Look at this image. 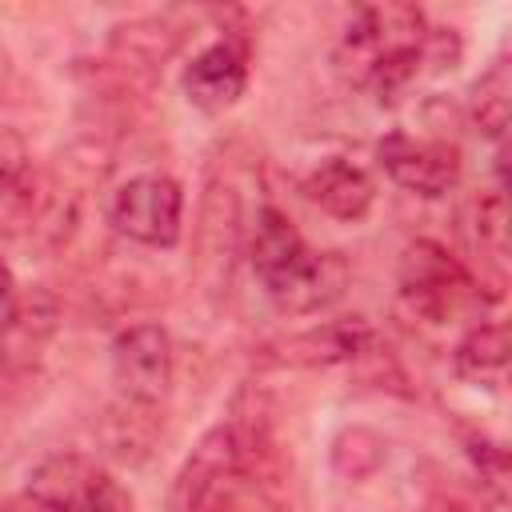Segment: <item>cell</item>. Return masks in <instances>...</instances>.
<instances>
[{
    "label": "cell",
    "instance_id": "3957f363",
    "mask_svg": "<svg viewBox=\"0 0 512 512\" xmlns=\"http://www.w3.org/2000/svg\"><path fill=\"white\" fill-rule=\"evenodd\" d=\"M400 300L428 324H448L484 304L476 276L436 240H412L400 256Z\"/></svg>",
    "mask_w": 512,
    "mask_h": 512
},
{
    "label": "cell",
    "instance_id": "7a4b0ae2",
    "mask_svg": "<svg viewBox=\"0 0 512 512\" xmlns=\"http://www.w3.org/2000/svg\"><path fill=\"white\" fill-rule=\"evenodd\" d=\"M244 256L264 296L288 316L320 312L348 288V260L340 252H316L296 232V224L272 204H264L248 224Z\"/></svg>",
    "mask_w": 512,
    "mask_h": 512
},
{
    "label": "cell",
    "instance_id": "8fae6325",
    "mask_svg": "<svg viewBox=\"0 0 512 512\" xmlns=\"http://www.w3.org/2000/svg\"><path fill=\"white\" fill-rule=\"evenodd\" d=\"M372 348H376L372 324L352 316V320H328V324L292 332V336L268 344L264 360L288 364V368H328V364H352V360L368 356Z\"/></svg>",
    "mask_w": 512,
    "mask_h": 512
},
{
    "label": "cell",
    "instance_id": "9a60e30c",
    "mask_svg": "<svg viewBox=\"0 0 512 512\" xmlns=\"http://www.w3.org/2000/svg\"><path fill=\"white\" fill-rule=\"evenodd\" d=\"M504 364H508V328L504 324H476V328H468L460 336L456 352H452V368L464 380H476V384L500 380Z\"/></svg>",
    "mask_w": 512,
    "mask_h": 512
},
{
    "label": "cell",
    "instance_id": "5bb4252c",
    "mask_svg": "<svg viewBox=\"0 0 512 512\" xmlns=\"http://www.w3.org/2000/svg\"><path fill=\"white\" fill-rule=\"evenodd\" d=\"M180 48V32L160 20V16H148V20H132V24H120L112 28V40H108V52L120 68L128 72H156L164 68V60Z\"/></svg>",
    "mask_w": 512,
    "mask_h": 512
},
{
    "label": "cell",
    "instance_id": "277c9868",
    "mask_svg": "<svg viewBox=\"0 0 512 512\" xmlns=\"http://www.w3.org/2000/svg\"><path fill=\"white\" fill-rule=\"evenodd\" d=\"M24 492L52 512H132L128 488L104 464L80 452H56L40 460L28 472Z\"/></svg>",
    "mask_w": 512,
    "mask_h": 512
},
{
    "label": "cell",
    "instance_id": "6da1fadb",
    "mask_svg": "<svg viewBox=\"0 0 512 512\" xmlns=\"http://www.w3.org/2000/svg\"><path fill=\"white\" fill-rule=\"evenodd\" d=\"M440 44L444 32H432L416 4H368L340 32L332 60L344 84L384 100L416 80L420 64Z\"/></svg>",
    "mask_w": 512,
    "mask_h": 512
},
{
    "label": "cell",
    "instance_id": "ba28073f",
    "mask_svg": "<svg viewBox=\"0 0 512 512\" xmlns=\"http://www.w3.org/2000/svg\"><path fill=\"white\" fill-rule=\"evenodd\" d=\"M60 304L48 288H24L12 292V300L0 308V384L20 380L36 368L48 340L56 336Z\"/></svg>",
    "mask_w": 512,
    "mask_h": 512
},
{
    "label": "cell",
    "instance_id": "d6986e66",
    "mask_svg": "<svg viewBox=\"0 0 512 512\" xmlns=\"http://www.w3.org/2000/svg\"><path fill=\"white\" fill-rule=\"evenodd\" d=\"M0 512H52V508H44V504H40V500H32L28 492H20V496L4 500V504H0Z\"/></svg>",
    "mask_w": 512,
    "mask_h": 512
},
{
    "label": "cell",
    "instance_id": "8992f818",
    "mask_svg": "<svg viewBox=\"0 0 512 512\" xmlns=\"http://www.w3.org/2000/svg\"><path fill=\"white\" fill-rule=\"evenodd\" d=\"M172 340L160 324H128L112 340V384L128 408H156L172 388Z\"/></svg>",
    "mask_w": 512,
    "mask_h": 512
},
{
    "label": "cell",
    "instance_id": "52a82bcc",
    "mask_svg": "<svg viewBox=\"0 0 512 512\" xmlns=\"http://www.w3.org/2000/svg\"><path fill=\"white\" fill-rule=\"evenodd\" d=\"M248 224L240 212V196L224 180H208L200 200V224H196V276L208 296L228 292L232 268L244 256Z\"/></svg>",
    "mask_w": 512,
    "mask_h": 512
},
{
    "label": "cell",
    "instance_id": "9c48e42d",
    "mask_svg": "<svg viewBox=\"0 0 512 512\" xmlns=\"http://www.w3.org/2000/svg\"><path fill=\"white\" fill-rule=\"evenodd\" d=\"M376 164L392 184L416 196H444L460 180V152L448 140L388 132L376 144Z\"/></svg>",
    "mask_w": 512,
    "mask_h": 512
},
{
    "label": "cell",
    "instance_id": "ffe728a7",
    "mask_svg": "<svg viewBox=\"0 0 512 512\" xmlns=\"http://www.w3.org/2000/svg\"><path fill=\"white\" fill-rule=\"evenodd\" d=\"M12 292H16V280H12V272H8V264L0 260V308L12 300Z\"/></svg>",
    "mask_w": 512,
    "mask_h": 512
},
{
    "label": "cell",
    "instance_id": "ac0fdd59",
    "mask_svg": "<svg viewBox=\"0 0 512 512\" xmlns=\"http://www.w3.org/2000/svg\"><path fill=\"white\" fill-rule=\"evenodd\" d=\"M476 244H480V252H488L492 264H504L508 228H504V196L500 192L476 200Z\"/></svg>",
    "mask_w": 512,
    "mask_h": 512
},
{
    "label": "cell",
    "instance_id": "4fadbf2b",
    "mask_svg": "<svg viewBox=\"0 0 512 512\" xmlns=\"http://www.w3.org/2000/svg\"><path fill=\"white\" fill-rule=\"evenodd\" d=\"M300 192L332 220H364L372 200H376V180L368 168H360L356 160L348 156H328L320 160L304 180H300Z\"/></svg>",
    "mask_w": 512,
    "mask_h": 512
},
{
    "label": "cell",
    "instance_id": "7c38bea8",
    "mask_svg": "<svg viewBox=\"0 0 512 512\" xmlns=\"http://www.w3.org/2000/svg\"><path fill=\"white\" fill-rule=\"evenodd\" d=\"M48 188L44 172L28 148V140L16 128L0 124V232L20 236L28 232L44 212Z\"/></svg>",
    "mask_w": 512,
    "mask_h": 512
},
{
    "label": "cell",
    "instance_id": "e0dca14e",
    "mask_svg": "<svg viewBox=\"0 0 512 512\" xmlns=\"http://www.w3.org/2000/svg\"><path fill=\"white\" fill-rule=\"evenodd\" d=\"M380 464H384V440H380L372 428L352 424V428L336 432V440H332V468H336L340 476L364 480V476H372Z\"/></svg>",
    "mask_w": 512,
    "mask_h": 512
},
{
    "label": "cell",
    "instance_id": "2e32d148",
    "mask_svg": "<svg viewBox=\"0 0 512 512\" xmlns=\"http://www.w3.org/2000/svg\"><path fill=\"white\" fill-rule=\"evenodd\" d=\"M508 92H512V84H508V60L500 56L472 84V120L492 140H504V128H508Z\"/></svg>",
    "mask_w": 512,
    "mask_h": 512
},
{
    "label": "cell",
    "instance_id": "5b68a950",
    "mask_svg": "<svg viewBox=\"0 0 512 512\" xmlns=\"http://www.w3.org/2000/svg\"><path fill=\"white\" fill-rule=\"evenodd\" d=\"M108 224L144 248H172L184 232V192L160 172L128 176L108 196Z\"/></svg>",
    "mask_w": 512,
    "mask_h": 512
},
{
    "label": "cell",
    "instance_id": "30bf717a",
    "mask_svg": "<svg viewBox=\"0 0 512 512\" xmlns=\"http://www.w3.org/2000/svg\"><path fill=\"white\" fill-rule=\"evenodd\" d=\"M180 88L188 104L200 112H224L232 108L248 88V44L244 36H220L208 48H200L180 76Z\"/></svg>",
    "mask_w": 512,
    "mask_h": 512
}]
</instances>
